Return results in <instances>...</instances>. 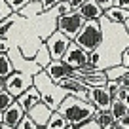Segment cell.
Segmentation results:
<instances>
[{
    "label": "cell",
    "mask_w": 129,
    "mask_h": 129,
    "mask_svg": "<svg viewBox=\"0 0 129 129\" xmlns=\"http://www.w3.org/2000/svg\"><path fill=\"white\" fill-rule=\"evenodd\" d=\"M44 44L48 48L49 55H51V61H61L64 57V53H67V49H69V46L72 44V40L67 38L63 32L53 30L48 38H44Z\"/></svg>",
    "instance_id": "5b68a950"
},
{
    "label": "cell",
    "mask_w": 129,
    "mask_h": 129,
    "mask_svg": "<svg viewBox=\"0 0 129 129\" xmlns=\"http://www.w3.org/2000/svg\"><path fill=\"white\" fill-rule=\"evenodd\" d=\"M127 70L129 69H127V67H123V64H114V67L105 69V74H106V78H108L110 82H118L125 72H127Z\"/></svg>",
    "instance_id": "d6986e66"
},
{
    "label": "cell",
    "mask_w": 129,
    "mask_h": 129,
    "mask_svg": "<svg viewBox=\"0 0 129 129\" xmlns=\"http://www.w3.org/2000/svg\"><path fill=\"white\" fill-rule=\"evenodd\" d=\"M15 17H17V13H13L10 19H6V21L0 23V38H6V36H8V30L15 25Z\"/></svg>",
    "instance_id": "cb8c5ba5"
},
{
    "label": "cell",
    "mask_w": 129,
    "mask_h": 129,
    "mask_svg": "<svg viewBox=\"0 0 129 129\" xmlns=\"http://www.w3.org/2000/svg\"><path fill=\"white\" fill-rule=\"evenodd\" d=\"M61 61H63V63H67L72 70H80V69H84L85 64L89 63V53L84 51L78 44H74V42H72V44L69 46V49H67V53H64V57H63Z\"/></svg>",
    "instance_id": "52a82bcc"
},
{
    "label": "cell",
    "mask_w": 129,
    "mask_h": 129,
    "mask_svg": "<svg viewBox=\"0 0 129 129\" xmlns=\"http://www.w3.org/2000/svg\"><path fill=\"white\" fill-rule=\"evenodd\" d=\"M32 85L38 89V93H40V97H42V103H46L51 110H59L61 103L69 95V93L64 91L59 84H55L44 70L32 76Z\"/></svg>",
    "instance_id": "7a4b0ae2"
},
{
    "label": "cell",
    "mask_w": 129,
    "mask_h": 129,
    "mask_svg": "<svg viewBox=\"0 0 129 129\" xmlns=\"http://www.w3.org/2000/svg\"><path fill=\"white\" fill-rule=\"evenodd\" d=\"M15 129H36V123H34V121H32L28 116H25L23 120L17 123V127H15Z\"/></svg>",
    "instance_id": "f546056e"
},
{
    "label": "cell",
    "mask_w": 129,
    "mask_h": 129,
    "mask_svg": "<svg viewBox=\"0 0 129 129\" xmlns=\"http://www.w3.org/2000/svg\"><path fill=\"white\" fill-rule=\"evenodd\" d=\"M17 103L23 106L25 112H28L32 106H36L38 103H42V97H40V93H38V89L34 87V85H30V87H28L23 95L17 97Z\"/></svg>",
    "instance_id": "5bb4252c"
},
{
    "label": "cell",
    "mask_w": 129,
    "mask_h": 129,
    "mask_svg": "<svg viewBox=\"0 0 129 129\" xmlns=\"http://www.w3.org/2000/svg\"><path fill=\"white\" fill-rule=\"evenodd\" d=\"M2 84H4V80H2V78H0V91H2V89H4V87H2Z\"/></svg>",
    "instance_id": "60d3db41"
},
{
    "label": "cell",
    "mask_w": 129,
    "mask_h": 129,
    "mask_svg": "<svg viewBox=\"0 0 129 129\" xmlns=\"http://www.w3.org/2000/svg\"><path fill=\"white\" fill-rule=\"evenodd\" d=\"M69 2H70V6L74 8V12H76V10L80 8L82 4H85V2H87V0H69Z\"/></svg>",
    "instance_id": "74e56055"
},
{
    "label": "cell",
    "mask_w": 129,
    "mask_h": 129,
    "mask_svg": "<svg viewBox=\"0 0 129 129\" xmlns=\"http://www.w3.org/2000/svg\"><path fill=\"white\" fill-rule=\"evenodd\" d=\"M30 85H32V76H30V74L15 70V72L10 74L8 78H4V84H2V87H4L8 93H12V95L17 99V97L23 95V93L27 91Z\"/></svg>",
    "instance_id": "8992f818"
},
{
    "label": "cell",
    "mask_w": 129,
    "mask_h": 129,
    "mask_svg": "<svg viewBox=\"0 0 129 129\" xmlns=\"http://www.w3.org/2000/svg\"><path fill=\"white\" fill-rule=\"evenodd\" d=\"M87 101L95 106L97 110H110V105H112V97H110V91L105 87H91L87 95Z\"/></svg>",
    "instance_id": "ba28073f"
},
{
    "label": "cell",
    "mask_w": 129,
    "mask_h": 129,
    "mask_svg": "<svg viewBox=\"0 0 129 129\" xmlns=\"http://www.w3.org/2000/svg\"><path fill=\"white\" fill-rule=\"evenodd\" d=\"M114 6H118V8H123L129 12V0H114Z\"/></svg>",
    "instance_id": "8d00e7d4"
},
{
    "label": "cell",
    "mask_w": 129,
    "mask_h": 129,
    "mask_svg": "<svg viewBox=\"0 0 129 129\" xmlns=\"http://www.w3.org/2000/svg\"><path fill=\"white\" fill-rule=\"evenodd\" d=\"M0 123H2V112H0Z\"/></svg>",
    "instance_id": "ee69618b"
},
{
    "label": "cell",
    "mask_w": 129,
    "mask_h": 129,
    "mask_svg": "<svg viewBox=\"0 0 129 129\" xmlns=\"http://www.w3.org/2000/svg\"><path fill=\"white\" fill-rule=\"evenodd\" d=\"M101 61H103V57H101V51H99V49H95V51L89 53V64H93V67H99V69H101ZM101 70H103V69H101Z\"/></svg>",
    "instance_id": "f1b7e54d"
},
{
    "label": "cell",
    "mask_w": 129,
    "mask_h": 129,
    "mask_svg": "<svg viewBox=\"0 0 129 129\" xmlns=\"http://www.w3.org/2000/svg\"><path fill=\"white\" fill-rule=\"evenodd\" d=\"M51 114H53V110L49 108L46 103H38L36 106H32V108L27 112V116L36 123V127H46L48 121H49V118H51Z\"/></svg>",
    "instance_id": "8fae6325"
},
{
    "label": "cell",
    "mask_w": 129,
    "mask_h": 129,
    "mask_svg": "<svg viewBox=\"0 0 129 129\" xmlns=\"http://www.w3.org/2000/svg\"><path fill=\"white\" fill-rule=\"evenodd\" d=\"M78 129H101V127H99V123H97L95 120H89V121H85V123L78 125Z\"/></svg>",
    "instance_id": "1f68e13d"
},
{
    "label": "cell",
    "mask_w": 129,
    "mask_h": 129,
    "mask_svg": "<svg viewBox=\"0 0 129 129\" xmlns=\"http://www.w3.org/2000/svg\"><path fill=\"white\" fill-rule=\"evenodd\" d=\"M25 116H27V112H25L23 106H21L19 103L15 101L8 110H6V112H2V123H6V125H10V127L15 129L17 123H19V121L23 120Z\"/></svg>",
    "instance_id": "4fadbf2b"
},
{
    "label": "cell",
    "mask_w": 129,
    "mask_h": 129,
    "mask_svg": "<svg viewBox=\"0 0 129 129\" xmlns=\"http://www.w3.org/2000/svg\"><path fill=\"white\" fill-rule=\"evenodd\" d=\"M34 61L40 64L42 69H46V67L51 63V55H49V51H48V48H46V44H42L40 48L36 49V53H34Z\"/></svg>",
    "instance_id": "ffe728a7"
},
{
    "label": "cell",
    "mask_w": 129,
    "mask_h": 129,
    "mask_svg": "<svg viewBox=\"0 0 129 129\" xmlns=\"http://www.w3.org/2000/svg\"><path fill=\"white\" fill-rule=\"evenodd\" d=\"M103 27L101 21H85V25L82 27V30L78 32V36L74 38V44H78L84 51L91 53L95 49L101 48L103 44Z\"/></svg>",
    "instance_id": "3957f363"
},
{
    "label": "cell",
    "mask_w": 129,
    "mask_h": 129,
    "mask_svg": "<svg viewBox=\"0 0 129 129\" xmlns=\"http://www.w3.org/2000/svg\"><path fill=\"white\" fill-rule=\"evenodd\" d=\"M116 125H118L120 129H129V112L125 114V116H121L120 120L116 121Z\"/></svg>",
    "instance_id": "4dcf8cb0"
},
{
    "label": "cell",
    "mask_w": 129,
    "mask_h": 129,
    "mask_svg": "<svg viewBox=\"0 0 129 129\" xmlns=\"http://www.w3.org/2000/svg\"><path fill=\"white\" fill-rule=\"evenodd\" d=\"M123 103H125V106H127V108H129V93H127V97H125V99H123Z\"/></svg>",
    "instance_id": "ab89813d"
},
{
    "label": "cell",
    "mask_w": 129,
    "mask_h": 129,
    "mask_svg": "<svg viewBox=\"0 0 129 129\" xmlns=\"http://www.w3.org/2000/svg\"><path fill=\"white\" fill-rule=\"evenodd\" d=\"M123 28H125V32H127V34H129V19H127V21H125V23H123Z\"/></svg>",
    "instance_id": "f35d334b"
},
{
    "label": "cell",
    "mask_w": 129,
    "mask_h": 129,
    "mask_svg": "<svg viewBox=\"0 0 129 129\" xmlns=\"http://www.w3.org/2000/svg\"><path fill=\"white\" fill-rule=\"evenodd\" d=\"M40 13H42V6H40V2H28V6L21 10L19 15L32 17V15H40Z\"/></svg>",
    "instance_id": "603a6c76"
},
{
    "label": "cell",
    "mask_w": 129,
    "mask_h": 129,
    "mask_svg": "<svg viewBox=\"0 0 129 129\" xmlns=\"http://www.w3.org/2000/svg\"><path fill=\"white\" fill-rule=\"evenodd\" d=\"M85 25V19L80 15L78 12H70L67 13V15H61L57 17L55 21V30L63 32L67 38H70V40H74V38L78 36V32L82 30V27Z\"/></svg>",
    "instance_id": "277c9868"
},
{
    "label": "cell",
    "mask_w": 129,
    "mask_h": 129,
    "mask_svg": "<svg viewBox=\"0 0 129 129\" xmlns=\"http://www.w3.org/2000/svg\"><path fill=\"white\" fill-rule=\"evenodd\" d=\"M59 112L64 116V120L69 121V125H82L85 121L93 120L97 108L91 105V103L84 101V99H78V97H72V95H67L63 103L59 106Z\"/></svg>",
    "instance_id": "6da1fadb"
},
{
    "label": "cell",
    "mask_w": 129,
    "mask_h": 129,
    "mask_svg": "<svg viewBox=\"0 0 129 129\" xmlns=\"http://www.w3.org/2000/svg\"><path fill=\"white\" fill-rule=\"evenodd\" d=\"M67 127H69V121L64 120V116L59 112V110H53V114H51V118H49L46 129H67Z\"/></svg>",
    "instance_id": "ac0fdd59"
},
{
    "label": "cell",
    "mask_w": 129,
    "mask_h": 129,
    "mask_svg": "<svg viewBox=\"0 0 129 129\" xmlns=\"http://www.w3.org/2000/svg\"><path fill=\"white\" fill-rule=\"evenodd\" d=\"M15 101L17 99L12 95V93H8L6 89H2V91H0V112H6Z\"/></svg>",
    "instance_id": "7402d4cb"
},
{
    "label": "cell",
    "mask_w": 129,
    "mask_h": 129,
    "mask_svg": "<svg viewBox=\"0 0 129 129\" xmlns=\"http://www.w3.org/2000/svg\"><path fill=\"white\" fill-rule=\"evenodd\" d=\"M0 53H10V42L6 38H0Z\"/></svg>",
    "instance_id": "e575fe53"
},
{
    "label": "cell",
    "mask_w": 129,
    "mask_h": 129,
    "mask_svg": "<svg viewBox=\"0 0 129 129\" xmlns=\"http://www.w3.org/2000/svg\"><path fill=\"white\" fill-rule=\"evenodd\" d=\"M44 72L48 74L55 84L61 82V80H64V78H74V70L70 69L67 63H63V61H51L44 69Z\"/></svg>",
    "instance_id": "9c48e42d"
},
{
    "label": "cell",
    "mask_w": 129,
    "mask_h": 129,
    "mask_svg": "<svg viewBox=\"0 0 129 129\" xmlns=\"http://www.w3.org/2000/svg\"><path fill=\"white\" fill-rule=\"evenodd\" d=\"M59 2H61V0H40L42 13H46V12H51V10H55Z\"/></svg>",
    "instance_id": "83f0119b"
},
{
    "label": "cell",
    "mask_w": 129,
    "mask_h": 129,
    "mask_svg": "<svg viewBox=\"0 0 129 129\" xmlns=\"http://www.w3.org/2000/svg\"><path fill=\"white\" fill-rule=\"evenodd\" d=\"M105 17L108 21H112V23H116V25H123L129 19V12L123 10V8H118V6H112V8H108L105 12Z\"/></svg>",
    "instance_id": "9a60e30c"
},
{
    "label": "cell",
    "mask_w": 129,
    "mask_h": 129,
    "mask_svg": "<svg viewBox=\"0 0 129 129\" xmlns=\"http://www.w3.org/2000/svg\"><path fill=\"white\" fill-rule=\"evenodd\" d=\"M12 15H13V10L8 6V2H6V0H0V23L10 19Z\"/></svg>",
    "instance_id": "484cf974"
},
{
    "label": "cell",
    "mask_w": 129,
    "mask_h": 129,
    "mask_svg": "<svg viewBox=\"0 0 129 129\" xmlns=\"http://www.w3.org/2000/svg\"><path fill=\"white\" fill-rule=\"evenodd\" d=\"M121 64L129 69V46L123 49V53H121Z\"/></svg>",
    "instance_id": "d590c367"
},
{
    "label": "cell",
    "mask_w": 129,
    "mask_h": 129,
    "mask_svg": "<svg viewBox=\"0 0 129 129\" xmlns=\"http://www.w3.org/2000/svg\"><path fill=\"white\" fill-rule=\"evenodd\" d=\"M118 84H120V85H121V87H125V89H129V70H127V72H125V74H123V76H121V78H120V80H118Z\"/></svg>",
    "instance_id": "836d02e7"
},
{
    "label": "cell",
    "mask_w": 129,
    "mask_h": 129,
    "mask_svg": "<svg viewBox=\"0 0 129 129\" xmlns=\"http://www.w3.org/2000/svg\"><path fill=\"white\" fill-rule=\"evenodd\" d=\"M55 12H57V17H61V15H67V13L74 12V8L70 6V2H69V0H61L59 4H57Z\"/></svg>",
    "instance_id": "d4e9b609"
},
{
    "label": "cell",
    "mask_w": 129,
    "mask_h": 129,
    "mask_svg": "<svg viewBox=\"0 0 129 129\" xmlns=\"http://www.w3.org/2000/svg\"><path fill=\"white\" fill-rule=\"evenodd\" d=\"M95 2H97L99 6H101V8L105 10V12H106L108 8H112V6H114V0H95Z\"/></svg>",
    "instance_id": "d6a6232c"
},
{
    "label": "cell",
    "mask_w": 129,
    "mask_h": 129,
    "mask_svg": "<svg viewBox=\"0 0 129 129\" xmlns=\"http://www.w3.org/2000/svg\"><path fill=\"white\" fill-rule=\"evenodd\" d=\"M57 84H59L61 87L64 89V91L69 93V95H72V97H78V99H84V101H87L89 87H85V85L82 84V80H78V78H64V80L57 82ZM87 103H89V101H87Z\"/></svg>",
    "instance_id": "30bf717a"
},
{
    "label": "cell",
    "mask_w": 129,
    "mask_h": 129,
    "mask_svg": "<svg viewBox=\"0 0 129 129\" xmlns=\"http://www.w3.org/2000/svg\"><path fill=\"white\" fill-rule=\"evenodd\" d=\"M67 129H78V127H76V125H69Z\"/></svg>",
    "instance_id": "b9f144b4"
},
{
    "label": "cell",
    "mask_w": 129,
    "mask_h": 129,
    "mask_svg": "<svg viewBox=\"0 0 129 129\" xmlns=\"http://www.w3.org/2000/svg\"><path fill=\"white\" fill-rule=\"evenodd\" d=\"M6 2H8V6L13 10V13H19L23 8H27V6H28L30 0H6Z\"/></svg>",
    "instance_id": "4316f807"
},
{
    "label": "cell",
    "mask_w": 129,
    "mask_h": 129,
    "mask_svg": "<svg viewBox=\"0 0 129 129\" xmlns=\"http://www.w3.org/2000/svg\"><path fill=\"white\" fill-rule=\"evenodd\" d=\"M127 112H129V108L125 106L123 101H118V99H114V101H112V105H110V114L116 118V121L120 120L121 116H125Z\"/></svg>",
    "instance_id": "44dd1931"
},
{
    "label": "cell",
    "mask_w": 129,
    "mask_h": 129,
    "mask_svg": "<svg viewBox=\"0 0 129 129\" xmlns=\"http://www.w3.org/2000/svg\"><path fill=\"white\" fill-rule=\"evenodd\" d=\"M85 21H101L105 17V10L97 4L95 0H87L85 4H82L80 8L76 10Z\"/></svg>",
    "instance_id": "7c38bea8"
},
{
    "label": "cell",
    "mask_w": 129,
    "mask_h": 129,
    "mask_svg": "<svg viewBox=\"0 0 129 129\" xmlns=\"http://www.w3.org/2000/svg\"><path fill=\"white\" fill-rule=\"evenodd\" d=\"M93 120L99 123L101 129H108V127H112V125H116V118L110 114V110H97Z\"/></svg>",
    "instance_id": "2e32d148"
},
{
    "label": "cell",
    "mask_w": 129,
    "mask_h": 129,
    "mask_svg": "<svg viewBox=\"0 0 129 129\" xmlns=\"http://www.w3.org/2000/svg\"><path fill=\"white\" fill-rule=\"evenodd\" d=\"M108 129H120V127H118V125H112V127H108Z\"/></svg>",
    "instance_id": "7bdbcfd3"
},
{
    "label": "cell",
    "mask_w": 129,
    "mask_h": 129,
    "mask_svg": "<svg viewBox=\"0 0 129 129\" xmlns=\"http://www.w3.org/2000/svg\"><path fill=\"white\" fill-rule=\"evenodd\" d=\"M15 72V67H13V61L8 53H0V78L4 80L10 74Z\"/></svg>",
    "instance_id": "e0dca14e"
}]
</instances>
